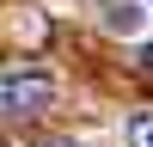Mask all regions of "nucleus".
I'll return each instance as SVG.
<instances>
[{"instance_id":"2","label":"nucleus","mask_w":153,"mask_h":147,"mask_svg":"<svg viewBox=\"0 0 153 147\" xmlns=\"http://www.w3.org/2000/svg\"><path fill=\"white\" fill-rule=\"evenodd\" d=\"M147 19H153V12L141 6V0H110V6H104V24H110L117 37H141Z\"/></svg>"},{"instance_id":"1","label":"nucleus","mask_w":153,"mask_h":147,"mask_svg":"<svg viewBox=\"0 0 153 147\" xmlns=\"http://www.w3.org/2000/svg\"><path fill=\"white\" fill-rule=\"evenodd\" d=\"M55 104V80H49L43 68H12L6 80H0V110L6 117H37V110Z\"/></svg>"},{"instance_id":"5","label":"nucleus","mask_w":153,"mask_h":147,"mask_svg":"<svg viewBox=\"0 0 153 147\" xmlns=\"http://www.w3.org/2000/svg\"><path fill=\"white\" fill-rule=\"evenodd\" d=\"M147 6H153V0H147Z\"/></svg>"},{"instance_id":"4","label":"nucleus","mask_w":153,"mask_h":147,"mask_svg":"<svg viewBox=\"0 0 153 147\" xmlns=\"http://www.w3.org/2000/svg\"><path fill=\"white\" fill-rule=\"evenodd\" d=\"M49 147H86V141H49Z\"/></svg>"},{"instance_id":"3","label":"nucleus","mask_w":153,"mask_h":147,"mask_svg":"<svg viewBox=\"0 0 153 147\" xmlns=\"http://www.w3.org/2000/svg\"><path fill=\"white\" fill-rule=\"evenodd\" d=\"M129 147H153V110H141L129 122Z\"/></svg>"}]
</instances>
